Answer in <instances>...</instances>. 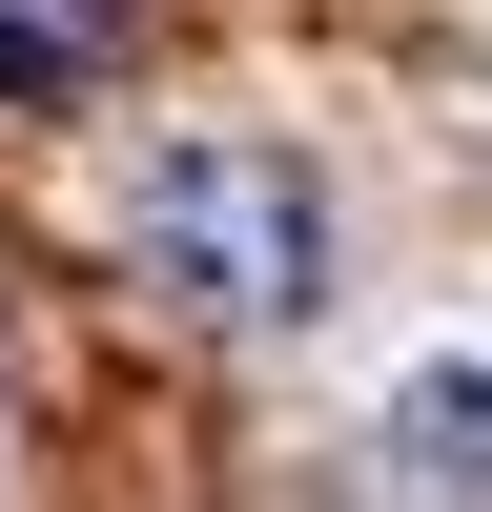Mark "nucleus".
Instances as JSON below:
<instances>
[{
  "instance_id": "obj_1",
  "label": "nucleus",
  "mask_w": 492,
  "mask_h": 512,
  "mask_svg": "<svg viewBox=\"0 0 492 512\" xmlns=\"http://www.w3.org/2000/svg\"><path fill=\"white\" fill-rule=\"evenodd\" d=\"M123 246H144V287H185L205 328H308V308H328V185H308L287 144H246V123L144 144Z\"/></svg>"
},
{
  "instance_id": "obj_2",
  "label": "nucleus",
  "mask_w": 492,
  "mask_h": 512,
  "mask_svg": "<svg viewBox=\"0 0 492 512\" xmlns=\"http://www.w3.org/2000/svg\"><path fill=\"white\" fill-rule=\"evenodd\" d=\"M390 451H410V492L492 512V369H410V390H390Z\"/></svg>"
},
{
  "instance_id": "obj_3",
  "label": "nucleus",
  "mask_w": 492,
  "mask_h": 512,
  "mask_svg": "<svg viewBox=\"0 0 492 512\" xmlns=\"http://www.w3.org/2000/svg\"><path fill=\"white\" fill-rule=\"evenodd\" d=\"M0 103H82V0H0Z\"/></svg>"
}]
</instances>
